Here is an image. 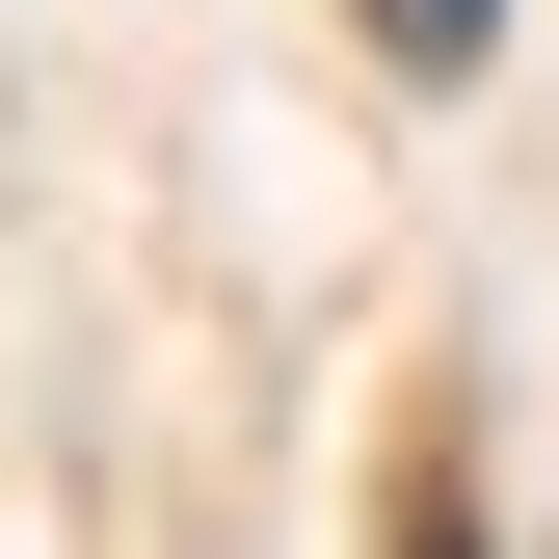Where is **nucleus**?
<instances>
[{"mask_svg": "<svg viewBox=\"0 0 559 559\" xmlns=\"http://www.w3.org/2000/svg\"><path fill=\"white\" fill-rule=\"evenodd\" d=\"M479 27H507V0H373V53H479Z\"/></svg>", "mask_w": 559, "mask_h": 559, "instance_id": "nucleus-1", "label": "nucleus"}, {"mask_svg": "<svg viewBox=\"0 0 559 559\" xmlns=\"http://www.w3.org/2000/svg\"><path fill=\"white\" fill-rule=\"evenodd\" d=\"M400 559H479V533H453V507H427V533H400Z\"/></svg>", "mask_w": 559, "mask_h": 559, "instance_id": "nucleus-2", "label": "nucleus"}]
</instances>
